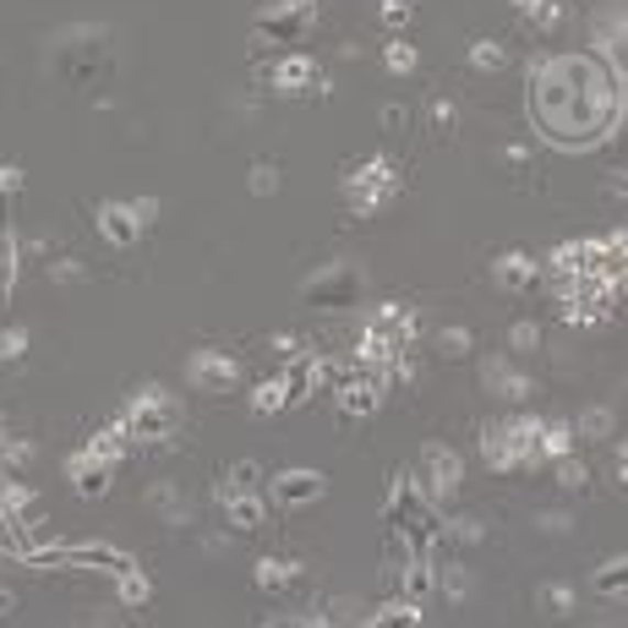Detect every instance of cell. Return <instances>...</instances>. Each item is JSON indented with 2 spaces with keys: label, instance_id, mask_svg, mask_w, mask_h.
Segmentation results:
<instances>
[{
  "label": "cell",
  "instance_id": "5b68a950",
  "mask_svg": "<svg viewBox=\"0 0 628 628\" xmlns=\"http://www.w3.org/2000/svg\"><path fill=\"white\" fill-rule=\"evenodd\" d=\"M307 27H312V16H301V11H263L252 22V49L257 55H290Z\"/></svg>",
  "mask_w": 628,
  "mask_h": 628
},
{
  "label": "cell",
  "instance_id": "f35d334b",
  "mask_svg": "<svg viewBox=\"0 0 628 628\" xmlns=\"http://www.w3.org/2000/svg\"><path fill=\"white\" fill-rule=\"evenodd\" d=\"M132 213H137V224H143V230H154L164 208H158V197H137V202H132Z\"/></svg>",
  "mask_w": 628,
  "mask_h": 628
},
{
  "label": "cell",
  "instance_id": "7bdbcfd3",
  "mask_svg": "<svg viewBox=\"0 0 628 628\" xmlns=\"http://www.w3.org/2000/svg\"><path fill=\"white\" fill-rule=\"evenodd\" d=\"M536 525H541V530H558V536H563V530H574V519H569V514H541Z\"/></svg>",
  "mask_w": 628,
  "mask_h": 628
},
{
  "label": "cell",
  "instance_id": "8d00e7d4",
  "mask_svg": "<svg viewBox=\"0 0 628 628\" xmlns=\"http://www.w3.org/2000/svg\"><path fill=\"white\" fill-rule=\"evenodd\" d=\"M508 344H514V355H530V350L541 344V328H536V322H519V328L508 333Z\"/></svg>",
  "mask_w": 628,
  "mask_h": 628
},
{
  "label": "cell",
  "instance_id": "b9f144b4",
  "mask_svg": "<svg viewBox=\"0 0 628 628\" xmlns=\"http://www.w3.org/2000/svg\"><path fill=\"white\" fill-rule=\"evenodd\" d=\"M268 11H301V16H312L317 0H268Z\"/></svg>",
  "mask_w": 628,
  "mask_h": 628
},
{
  "label": "cell",
  "instance_id": "d590c367",
  "mask_svg": "<svg viewBox=\"0 0 628 628\" xmlns=\"http://www.w3.org/2000/svg\"><path fill=\"white\" fill-rule=\"evenodd\" d=\"M252 191L257 197H274L279 191V164H252Z\"/></svg>",
  "mask_w": 628,
  "mask_h": 628
},
{
  "label": "cell",
  "instance_id": "f1b7e54d",
  "mask_svg": "<svg viewBox=\"0 0 628 628\" xmlns=\"http://www.w3.org/2000/svg\"><path fill=\"white\" fill-rule=\"evenodd\" d=\"M383 66H388L394 77H410V71L421 66V55H416V44H410V38H394V44L383 49Z\"/></svg>",
  "mask_w": 628,
  "mask_h": 628
},
{
  "label": "cell",
  "instance_id": "ffe728a7",
  "mask_svg": "<svg viewBox=\"0 0 628 628\" xmlns=\"http://www.w3.org/2000/svg\"><path fill=\"white\" fill-rule=\"evenodd\" d=\"M536 607L547 613V624H569V618H574V607H580V596H574L569 585H547V591L536 596Z\"/></svg>",
  "mask_w": 628,
  "mask_h": 628
},
{
  "label": "cell",
  "instance_id": "d4e9b609",
  "mask_svg": "<svg viewBox=\"0 0 628 628\" xmlns=\"http://www.w3.org/2000/svg\"><path fill=\"white\" fill-rule=\"evenodd\" d=\"M596 596H607V602H624V596H628V558H613V563L596 574Z\"/></svg>",
  "mask_w": 628,
  "mask_h": 628
},
{
  "label": "cell",
  "instance_id": "ab89813d",
  "mask_svg": "<svg viewBox=\"0 0 628 628\" xmlns=\"http://www.w3.org/2000/svg\"><path fill=\"white\" fill-rule=\"evenodd\" d=\"M230 481H235V486H241V492H252V486H257V481H263V475H257V465H252V460H241V465H235V471H230Z\"/></svg>",
  "mask_w": 628,
  "mask_h": 628
},
{
  "label": "cell",
  "instance_id": "277c9868",
  "mask_svg": "<svg viewBox=\"0 0 628 628\" xmlns=\"http://www.w3.org/2000/svg\"><path fill=\"white\" fill-rule=\"evenodd\" d=\"M301 301L317 307V312H344V307L361 301V274L350 263H328V268H317L312 279L301 285Z\"/></svg>",
  "mask_w": 628,
  "mask_h": 628
},
{
  "label": "cell",
  "instance_id": "ba28073f",
  "mask_svg": "<svg viewBox=\"0 0 628 628\" xmlns=\"http://www.w3.org/2000/svg\"><path fill=\"white\" fill-rule=\"evenodd\" d=\"M268 82H274V88H279L285 99H307V104H312V99H322V88H328V82H322V71H317L312 55H296V49L274 60Z\"/></svg>",
  "mask_w": 628,
  "mask_h": 628
},
{
  "label": "cell",
  "instance_id": "ee69618b",
  "mask_svg": "<svg viewBox=\"0 0 628 628\" xmlns=\"http://www.w3.org/2000/svg\"><path fill=\"white\" fill-rule=\"evenodd\" d=\"M16 186H22V175H16L11 164H0V202H5V197H11Z\"/></svg>",
  "mask_w": 628,
  "mask_h": 628
},
{
  "label": "cell",
  "instance_id": "836d02e7",
  "mask_svg": "<svg viewBox=\"0 0 628 628\" xmlns=\"http://www.w3.org/2000/svg\"><path fill=\"white\" fill-rule=\"evenodd\" d=\"M416 5H421V0H383V22H388L394 33H405V27L416 22Z\"/></svg>",
  "mask_w": 628,
  "mask_h": 628
},
{
  "label": "cell",
  "instance_id": "bcb514c9",
  "mask_svg": "<svg viewBox=\"0 0 628 628\" xmlns=\"http://www.w3.org/2000/svg\"><path fill=\"white\" fill-rule=\"evenodd\" d=\"M11 607H16V596H11V591L0 585V618H11Z\"/></svg>",
  "mask_w": 628,
  "mask_h": 628
},
{
  "label": "cell",
  "instance_id": "4316f807",
  "mask_svg": "<svg viewBox=\"0 0 628 628\" xmlns=\"http://www.w3.org/2000/svg\"><path fill=\"white\" fill-rule=\"evenodd\" d=\"M432 350H438V361H465L475 350V339L465 333V328H443L438 339H432Z\"/></svg>",
  "mask_w": 628,
  "mask_h": 628
},
{
  "label": "cell",
  "instance_id": "44dd1931",
  "mask_svg": "<svg viewBox=\"0 0 628 628\" xmlns=\"http://www.w3.org/2000/svg\"><path fill=\"white\" fill-rule=\"evenodd\" d=\"M148 503H154L169 525H186V497H180L175 481H154V486H148Z\"/></svg>",
  "mask_w": 628,
  "mask_h": 628
},
{
  "label": "cell",
  "instance_id": "4fadbf2b",
  "mask_svg": "<svg viewBox=\"0 0 628 628\" xmlns=\"http://www.w3.org/2000/svg\"><path fill=\"white\" fill-rule=\"evenodd\" d=\"M377 405H383V372H361L355 383L339 388V416L344 421H366V416H377Z\"/></svg>",
  "mask_w": 628,
  "mask_h": 628
},
{
  "label": "cell",
  "instance_id": "7dc6e473",
  "mask_svg": "<svg viewBox=\"0 0 628 628\" xmlns=\"http://www.w3.org/2000/svg\"><path fill=\"white\" fill-rule=\"evenodd\" d=\"M613 191H618V197H628V169H618V175H613Z\"/></svg>",
  "mask_w": 628,
  "mask_h": 628
},
{
  "label": "cell",
  "instance_id": "83f0119b",
  "mask_svg": "<svg viewBox=\"0 0 628 628\" xmlns=\"http://www.w3.org/2000/svg\"><path fill=\"white\" fill-rule=\"evenodd\" d=\"M471 66L492 77V71H503V66H508V49H503L497 38H475V44H471Z\"/></svg>",
  "mask_w": 628,
  "mask_h": 628
},
{
  "label": "cell",
  "instance_id": "5bb4252c",
  "mask_svg": "<svg viewBox=\"0 0 628 628\" xmlns=\"http://www.w3.org/2000/svg\"><path fill=\"white\" fill-rule=\"evenodd\" d=\"M481 460H486V471H497V475L525 471V465H519V449H514V427H508V421H486V427H481Z\"/></svg>",
  "mask_w": 628,
  "mask_h": 628
},
{
  "label": "cell",
  "instance_id": "484cf974",
  "mask_svg": "<svg viewBox=\"0 0 628 628\" xmlns=\"http://www.w3.org/2000/svg\"><path fill=\"white\" fill-rule=\"evenodd\" d=\"M366 628H421V607L416 602H388Z\"/></svg>",
  "mask_w": 628,
  "mask_h": 628
},
{
  "label": "cell",
  "instance_id": "9a60e30c",
  "mask_svg": "<svg viewBox=\"0 0 628 628\" xmlns=\"http://www.w3.org/2000/svg\"><path fill=\"white\" fill-rule=\"evenodd\" d=\"M99 235H104L110 246H121V252H126V246H137L148 230L137 224L132 202H104V208H99Z\"/></svg>",
  "mask_w": 628,
  "mask_h": 628
},
{
  "label": "cell",
  "instance_id": "8992f818",
  "mask_svg": "<svg viewBox=\"0 0 628 628\" xmlns=\"http://www.w3.org/2000/svg\"><path fill=\"white\" fill-rule=\"evenodd\" d=\"M241 355H230V350H197L191 361H186V377L202 388V394H235L241 388Z\"/></svg>",
  "mask_w": 628,
  "mask_h": 628
},
{
  "label": "cell",
  "instance_id": "7a4b0ae2",
  "mask_svg": "<svg viewBox=\"0 0 628 628\" xmlns=\"http://www.w3.org/2000/svg\"><path fill=\"white\" fill-rule=\"evenodd\" d=\"M399 158H388V154H372V158H361L350 175H344V197H350V213L355 219H372V213H383L394 197H399Z\"/></svg>",
  "mask_w": 628,
  "mask_h": 628
},
{
  "label": "cell",
  "instance_id": "9c48e42d",
  "mask_svg": "<svg viewBox=\"0 0 628 628\" xmlns=\"http://www.w3.org/2000/svg\"><path fill=\"white\" fill-rule=\"evenodd\" d=\"M219 508H224L230 530H241V536H257V530H263V519H268V503H263L257 492H241L230 475L219 481Z\"/></svg>",
  "mask_w": 628,
  "mask_h": 628
},
{
  "label": "cell",
  "instance_id": "6da1fadb",
  "mask_svg": "<svg viewBox=\"0 0 628 628\" xmlns=\"http://www.w3.org/2000/svg\"><path fill=\"white\" fill-rule=\"evenodd\" d=\"M530 115L541 137L585 148L618 121V71L602 55H552L530 71Z\"/></svg>",
  "mask_w": 628,
  "mask_h": 628
},
{
  "label": "cell",
  "instance_id": "74e56055",
  "mask_svg": "<svg viewBox=\"0 0 628 628\" xmlns=\"http://www.w3.org/2000/svg\"><path fill=\"white\" fill-rule=\"evenodd\" d=\"M405 126H410V110H405V104H388V110H383V132H388V137H399Z\"/></svg>",
  "mask_w": 628,
  "mask_h": 628
},
{
  "label": "cell",
  "instance_id": "60d3db41",
  "mask_svg": "<svg viewBox=\"0 0 628 628\" xmlns=\"http://www.w3.org/2000/svg\"><path fill=\"white\" fill-rule=\"evenodd\" d=\"M613 481H618V486H628V438L613 449Z\"/></svg>",
  "mask_w": 628,
  "mask_h": 628
},
{
  "label": "cell",
  "instance_id": "8fae6325",
  "mask_svg": "<svg viewBox=\"0 0 628 628\" xmlns=\"http://www.w3.org/2000/svg\"><path fill=\"white\" fill-rule=\"evenodd\" d=\"M66 569H88V574H126V569H137V558L132 552H121V547H99V541H77V547H66Z\"/></svg>",
  "mask_w": 628,
  "mask_h": 628
},
{
  "label": "cell",
  "instance_id": "603a6c76",
  "mask_svg": "<svg viewBox=\"0 0 628 628\" xmlns=\"http://www.w3.org/2000/svg\"><path fill=\"white\" fill-rule=\"evenodd\" d=\"M115 591H121L126 607H148V602H154V580H148L143 569H126V574L115 580Z\"/></svg>",
  "mask_w": 628,
  "mask_h": 628
},
{
  "label": "cell",
  "instance_id": "ac0fdd59",
  "mask_svg": "<svg viewBox=\"0 0 628 628\" xmlns=\"http://www.w3.org/2000/svg\"><path fill=\"white\" fill-rule=\"evenodd\" d=\"M296 574H301V569H296L290 558H263V563L252 569V580H257L263 596H285V591L296 585Z\"/></svg>",
  "mask_w": 628,
  "mask_h": 628
},
{
  "label": "cell",
  "instance_id": "cb8c5ba5",
  "mask_svg": "<svg viewBox=\"0 0 628 628\" xmlns=\"http://www.w3.org/2000/svg\"><path fill=\"white\" fill-rule=\"evenodd\" d=\"M27 344H33V339H27V328H5V333H0V377H5V372H16V366L27 361Z\"/></svg>",
  "mask_w": 628,
  "mask_h": 628
},
{
  "label": "cell",
  "instance_id": "d6986e66",
  "mask_svg": "<svg viewBox=\"0 0 628 628\" xmlns=\"http://www.w3.org/2000/svg\"><path fill=\"white\" fill-rule=\"evenodd\" d=\"M454 132H460L454 99H432V104H427V137H432V143H454Z\"/></svg>",
  "mask_w": 628,
  "mask_h": 628
},
{
  "label": "cell",
  "instance_id": "f546056e",
  "mask_svg": "<svg viewBox=\"0 0 628 628\" xmlns=\"http://www.w3.org/2000/svg\"><path fill=\"white\" fill-rule=\"evenodd\" d=\"M290 399H285V377H268V383H257V394H252V410L257 416H279Z\"/></svg>",
  "mask_w": 628,
  "mask_h": 628
},
{
  "label": "cell",
  "instance_id": "30bf717a",
  "mask_svg": "<svg viewBox=\"0 0 628 628\" xmlns=\"http://www.w3.org/2000/svg\"><path fill=\"white\" fill-rule=\"evenodd\" d=\"M322 492H328V481L317 471H279L268 481V503H274V508H307Z\"/></svg>",
  "mask_w": 628,
  "mask_h": 628
},
{
  "label": "cell",
  "instance_id": "c3c4849f",
  "mask_svg": "<svg viewBox=\"0 0 628 628\" xmlns=\"http://www.w3.org/2000/svg\"><path fill=\"white\" fill-rule=\"evenodd\" d=\"M0 465H11V438H0Z\"/></svg>",
  "mask_w": 628,
  "mask_h": 628
},
{
  "label": "cell",
  "instance_id": "52a82bcc",
  "mask_svg": "<svg viewBox=\"0 0 628 628\" xmlns=\"http://www.w3.org/2000/svg\"><path fill=\"white\" fill-rule=\"evenodd\" d=\"M460 475H465V465H460V454L449 449V443H427L421 449V465H416V486L438 503V497H449V492H460Z\"/></svg>",
  "mask_w": 628,
  "mask_h": 628
},
{
  "label": "cell",
  "instance_id": "7402d4cb",
  "mask_svg": "<svg viewBox=\"0 0 628 628\" xmlns=\"http://www.w3.org/2000/svg\"><path fill=\"white\" fill-rule=\"evenodd\" d=\"M16 274H22V257H16V241H11V230L0 224V307L11 301V285H16Z\"/></svg>",
  "mask_w": 628,
  "mask_h": 628
},
{
  "label": "cell",
  "instance_id": "f6af8a7d",
  "mask_svg": "<svg viewBox=\"0 0 628 628\" xmlns=\"http://www.w3.org/2000/svg\"><path fill=\"white\" fill-rule=\"evenodd\" d=\"M263 628H339V624H322V618H285V624H263Z\"/></svg>",
  "mask_w": 628,
  "mask_h": 628
},
{
  "label": "cell",
  "instance_id": "d6a6232c",
  "mask_svg": "<svg viewBox=\"0 0 628 628\" xmlns=\"http://www.w3.org/2000/svg\"><path fill=\"white\" fill-rule=\"evenodd\" d=\"M503 164H508V175H514L519 186H530V180H536V154H530L525 143H508V148H503Z\"/></svg>",
  "mask_w": 628,
  "mask_h": 628
},
{
  "label": "cell",
  "instance_id": "3957f363",
  "mask_svg": "<svg viewBox=\"0 0 628 628\" xmlns=\"http://www.w3.org/2000/svg\"><path fill=\"white\" fill-rule=\"evenodd\" d=\"M121 421H126V432L148 449V443H169L175 438V427H180V410H175V399L164 394V388H143V394H132V405L121 410Z\"/></svg>",
  "mask_w": 628,
  "mask_h": 628
},
{
  "label": "cell",
  "instance_id": "2e32d148",
  "mask_svg": "<svg viewBox=\"0 0 628 628\" xmlns=\"http://www.w3.org/2000/svg\"><path fill=\"white\" fill-rule=\"evenodd\" d=\"M481 377H486V394H497L503 405H525V399L536 394V383H530L525 372H514V361H503V355H497V361H486V372H481Z\"/></svg>",
  "mask_w": 628,
  "mask_h": 628
},
{
  "label": "cell",
  "instance_id": "7c38bea8",
  "mask_svg": "<svg viewBox=\"0 0 628 628\" xmlns=\"http://www.w3.org/2000/svg\"><path fill=\"white\" fill-rule=\"evenodd\" d=\"M110 475H115V465L99 460L93 449H77V454L66 460V481L77 486V497H104V492H110Z\"/></svg>",
  "mask_w": 628,
  "mask_h": 628
},
{
  "label": "cell",
  "instance_id": "e0dca14e",
  "mask_svg": "<svg viewBox=\"0 0 628 628\" xmlns=\"http://www.w3.org/2000/svg\"><path fill=\"white\" fill-rule=\"evenodd\" d=\"M541 263L536 257H525V252H503L497 263H492V279L503 285V290H541Z\"/></svg>",
  "mask_w": 628,
  "mask_h": 628
},
{
  "label": "cell",
  "instance_id": "1f68e13d",
  "mask_svg": "<svg viewBox=\"0 0 628 628\" xmlns=\"http://www.w3.org/2000/svg\"><path fill=\"white\" fill-rule=\"evenodd\" d=\"M438 591H443L449 602H465V591H471V574H465L460 563H443V558H438Z\"/></svg>",
  "mask_w": 628,
  "mask_h": 628
},
{
  "label": "cell",
  "instance_id": "e575fe53",
  "mask_svg": "<svg viewBox=\"0 0 628 628\" xmlns=\"http://www.w3.org/2000/svg\"><path fill=\"white\" fill-rule=\"evenodd\" d=\"M558 481H563L569 492H585V486H591V471H585V465L569 454V460H558Z\"/></svg>",
  "mask_w": 628,
  "mask_h": 628
},
{
  "label": "cell",
  "instance_id": "4dcf8cb0",
  "mask_svg": "<svg viewBox=\"0 0 628 628\" xmlns=\"http://www.w3.org/2000/svg\"><path fill=\"white\" fill-rule=\"evenodd\" d=\"M574 438H580V443H607V438H613V416H607V410H585V416L574 421Z\"/></svg>",
  "mask_w": 628,
  "mask_h": 628
}]
</instances>
